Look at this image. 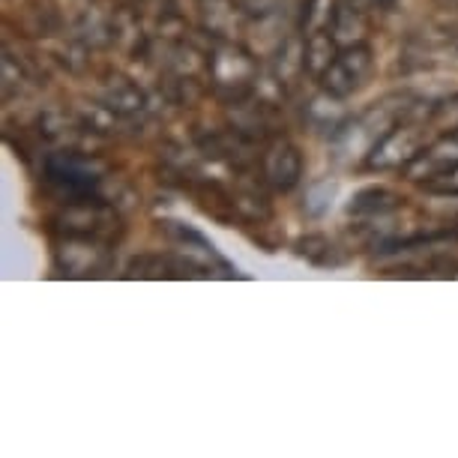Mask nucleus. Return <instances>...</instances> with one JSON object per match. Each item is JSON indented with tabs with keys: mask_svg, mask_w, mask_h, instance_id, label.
Returning a JSON list of instances; mask_svg holds the SVG:
<instances>
[{
	"mask_svg": "<svg viewBox=\"0 0 458 458\" xmlns=\"http://www.w3.org/2000/svg\"><path fill=\"white\" fill-rule=\"evenodd\" d=\"M102 180V165L75 150H60L46 157V183L55 189L66 204L90 201Z\"/></svg>",
	"mask_w": 458,
	"mask_h": 458,
	"instance_id": "1",
	"label": "nucleus"
},
{
	"mask_svg": "<svg viewBox=\"0 0 458 458\" xmlns=\"http://www.w3.org/2000/svg\"><path fill=\"white\" fill-rule=\"evenodd\" d=\"M207 69H210L213 88L219 90L222 97H231L237 102L252 88V81H258V64L252 60V55H246L243 48H237L234 42H228V39L210 55Z\"/></svg>",
	"mask_w": 458,
	"mask_h": 458,
	"instance_id": "2",
	"label": "nucleus"
},
{
	"mask_svg": "<svg viewBox=\"0 0 458 458\" xmlns=\"http://www.w3.org/2000/svg\"><path fill=\"white\" fill-rule=\"evenodd\" d=\"M371 69H375L371 48L362 46V42H353V46L339 48V55L333 57V64L324 69L321 84L327 93H333V97L348 99L369 81Z\"/></svg>",
	"mask_w": 458,
	"mask_h": 458,
	"instance_id": "3",
	"label": "nucleus"
},
{
	"mask_svg": "<svg viewBox=\"0 0 458 458\" xmlns=\"http://www.w3.org/2000/svg\"><path fill=\"white\" fill-rule=\"evenodd\" d=\"M422 126L420 123H395L371 144L366 165L377 171L408 168L422 150Z\"/></svg>",
	"mask_w": 458,
	"mask_h": 458,
	"instance_id": "4",
	"label": "nucleus"
},
{
	"mask_svg": "<svg viewBox=\"0 0 458 458\" xmlns=\"http://www.w3.org/2000/svg\"><path fill=\"white\" fill-rule=\"evenodd\" d=\"M261 168H264L267 186L276 189V192H291L302 180V153L291 141L279 138V141H273L267 147Z\"/></svg>",
	"mask_w": 458,
	"mask_h": 458,
	"instance_id": "5",
	"label": "nucleus"
},
{
	"mask_svg": "<svg viewBox=\"0 0 458 458\" xmlns=\"http://www.w3.org/2000/svg\"><path fill=\"white\" fill-rule=\"evenodd\" d=\"M455 168H458V129L440 135L431 147H422L420 157L404 171H408L413 180H437Z\"/></svg>",
	"mask_w": 458,
	"mask_h": 458,
	"instance_id": "6",
	"label": "nucleus"
},
{
	"mask_svg": "<svg viewBox=\"0 0 458 458\" xmlns=\"http://www.w3.org/2000/svg\"><path fill=\"white\" fill-rule=\"evenodd\" d=\"M102 111H108V114H114L120 120H141L147 114V99L144 93L135 88V84H129L123 79L111 81L106 93H102Z\"/></svg>",
	"mask_w": 458,
	"mask_h": 458,
	"instance_id": "7",
	"label": "nucleus"
},
{
	"mask_svg": "<svg viewBox=\"0 0 458 458\" xmlns=\"http://www.w3.org/2000/svg\"><path fill=\"white\" fill-rule=\"evenodd\" d=\"M302 72H306V42H300L297 37L279 39V48H276L273 57L276 84H293Z\"/></svg>",
	"mask_w": 458,
	"mask_h": 458,
	"instance_id": "8",
	"label": "nucleus"
},
{
	"mask_svg": "<svg viewBox=\"0 0 458 458\" xmlns=\"http://www.w3.org/2000/svg\"><path fill=\"white\" fill-rule=\"evenodd\" d=\"M201 19L216 39H231L240 30V10L231 0H201Z\"/></svg>",
	"mask_w": 458,
	"mask_h": 458,
	"instance_id": "9",
	"label": "nucleus"
},
{
	"mask_svg": "<svg viewBox=\"0 0 458 458\" xmlns=\"http://www.w3.org/2000/svg\"><path fill=\"white\" fill-rule=\"evenodd\" d=\"M399 195L386 192V189H366L353 198V204L348 207L351 216H366V219H377V216H386L399 207Z\"/></svg>",
	"mask_w": 458,
	"mask_h": 458,
	"instance_id": "10",
	"label": "nucleus"
},
{
	"mask_svg": "<svg viewBox=\"0 0 458 458\" xmlns=\"http://www.w3.org/2000/svg\"><path fill=\"white\" fill-rule=\"evenodd\" d=\"M297 252L306 258V261H312L318 267H339V264H344V255L339 252V246L330 243L327 237H306V240H300Z\"/></svg>",
	"mask_w": 458,
	"mask_h": 458,
	"instance_id": "11",
	"label": "nucleus"
}]
</instances>
